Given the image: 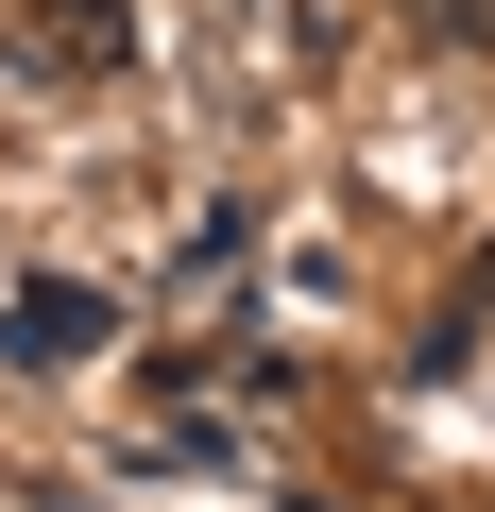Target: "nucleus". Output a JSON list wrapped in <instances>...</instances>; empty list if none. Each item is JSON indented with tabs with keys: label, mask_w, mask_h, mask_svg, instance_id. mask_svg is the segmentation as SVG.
<instances>
[{
	"label": "nucleus",
	"mask_w": 495,
	"mask_h": 512,
	"mask_svg": "<svg viewBox=\"0 0 495 512\" xmlns=\"http://www.w3.org/2000/svg\"><path fill=\"white\" fill-rule=\"evenodd\" d=\"M35 52H69V69H120V52H137V18H120V0H35Z\"/></svg>",
	"instance_id": "2"
},
{
	"label": "nucleus",
	"mask_w": 495,
	"mask_h": 512,
	"mask_svg": "<svg viewBox=\"0 0 495 512\" xmlns=\"http://www.w3.org/2000/svg\"><path fill=\"white\" fill-rule=\"evenodd\" d=\"M0 359H18V376L103 359V291H18V308H0Z\"/></svg>",
	"instance_id": "1"
}]
</instances>
